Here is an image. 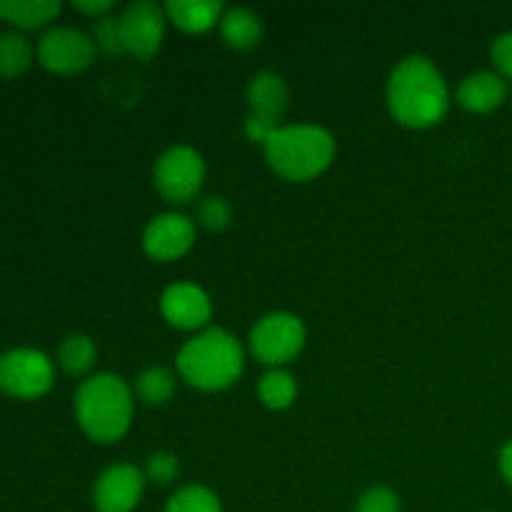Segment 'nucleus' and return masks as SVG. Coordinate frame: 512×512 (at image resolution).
<instances>
[{
	"label": "nucleus",
	"instance_id": "nucleus-19",
	"mask_svg": "<svg viewBox=\"0 0 512 512\" xmlns=\"http://www.w3.org/2000/svg\"><path fill=\"white\" fill-rule=\"evenodd\" d=\"M258 395L263 400L265 408L270 410H285L293 405L295 395H298V385H295V378L285 370L273 368L260 378L258 383Z\"/></svg>",
	"mask_w": 512,
	"mask_h": 512
},
{
	"label": "nucleus",
	"instance_id": "nucleus-28",
	"mask_svg": "<svg viewBox=\"0 0 512 512\" xmlns=\"http://www.w3.org/2000/svg\"><path fill=\"white\" fill-rule=\"evenodd\" d=\"M73 8L78 10V13L95 15V18H103V15L110 13L113 3H110V0H75Z\"/></svg>",
	"mask_w": 512,
	"mask_h": 512
},
{
	"label": "nucleus",
	"instance_id": "nucleus-17",
	"mask_svg": "<svg viewBox=\"0 0 512 512\" xmlns=\"http://www.w3.org/2000/svg\"><path fill=\"white\" fill-rule=\"evenodd\" d=\"M58 13V0H0V20L23 30L43 28Z\"/></svg>",
	"mask_w": 512,
	"mask_h": 512
},
{
	"label": "nucleus",
	"instance_id": "nucleus-18",
	"mask_svg": "<svg viewBox=\"0 0 512 512\" xmlns=\"http://www.w3.org/2000/svg\"><path fill=\"white\" fill-rule=\"evenodd\" d=\"M33 63V48L20 33H0V78H18Z\"/></svg>",
	"mask_w": 512,
	"mask_h": 512
},
{
	"label": "nucleus",
	"instance_id": "nucleus-16",
	"mask_svg": "<svg viewBox=\"0 0 512 512\" xmlns=\"http://www.w3.org/2000/svg\"><path fill=\"white\" fill-rule=\"evenodd\" d=\"M220 35L235 50H250L263 40V20L250 8H230L220 18Z\"/></svg>",
	"mask_w": 512,
	"mask_h": 512
},
{
	"label": "nucleus",
	"instance_id": "nucleus-27",
	"mask_svg": "<svg viewBox=\"0 0 512 512\" xmlns=\"http://www.w3.org/2000/svg\"><path fill=\"white\" fill-rule=\"evenodd\" d=\"M493 63L498 68L500 78L512 80V30L495 38L493 43Z\"/></svg>",
	"mask_w": 512,
	"mask_h": 512
},
{
	"label": "nucleus",
	"instance_id": "nucleus-21",
	"mask_svg": "<svg viewBox=\"0 0 512 512\" xmlns=\"http://www.w3.org/2000/svg\"><path fill=\"white\" fill-rule=\"evenodd\" d=\"M138 398L148 405H163L173 398L175 393V378L170 370L165 368H148L138 375Z\"/></svg>",
	"mask_w": 512,
	"mask_h": 512
},
{
	"label": "nucleus",
	"instance_id": "nucleus-11",
	"mask_svg": "<svg viewBox=\"0 0 512 512\" xmlns=\"http://www.w3.org/2000/svg\"><path fill=\"white\" fill-rule=\"evenodd\" d=\"M195 225L180 213L155 215L143 233V250L153 260H178L193 248Z\"/></svg>",
	"mask_w": 512,
	"mask_h": 512
},
{
	"label": "nucleus",
	"instance_id": "nucleus-2",
	"mask_svg": "<svg viewBox=\"0 0 512 512\" xmlns=\"http://www.w3.org/2000/svg\"><path fill=\"white\" fill-rule=\"evenodd\" d=\"M75 420L93 443L113 445L123 440L133 420V393L123 378L98 373L75 393Z\"/></svg>",
	"mask_w": 512,
	"mask_h": 512
},
{
	"label": "nucleus",
	"instance_id": "nucleus-15",
	"mask_svg": "<svg viewBox=\"0 0 512 512\" xmlns=\"http://www.w3.org/2000/svg\"><path fill=\"white\" fill-rule=\"evenodd\" d=\"M223 3L218 0H170L165 5V15L185 33H205L213 25H220Z\"/></svg>",
	"mask_w": 512,
	"mask_h": 512
},
{
	"label": "nucleus",
	"instance_id": "nucleus-1",
	"mask_svg": "<svg viewBox=\"0 0 512 512\" xmlns=\"http://www.w3.org/2000/svg\"><path fill=\"white\" fill-rule=\"evenodd\" d=\"M388 108L405 128H430L445 118L450 93L443 73L423 55L395 65L388 80Z\"/></svg>",
	"mask_w": 512,
	"mask_h": 512
},
{
	"label": "nucleus",
	"instance_id": "nucleus-29",
	"mask_svg": "<svg viewBox=\"0 0 512 512\" xmlns=\"http://www.w3.org/2000/svg\"><path fill=\"white\" fill-rule=\"evenodd\" d=\"M498 465H500V473H503V478L512 485V440H508V443L503 445V450H500Z\"/></svg>",
	"mask_w": 512,
	"mask_h": 512
},
{
	"label": "nucleus",
	"instance_id": "nucleus-9",
	"mask_svg": "<svg viewBox=\"0 0 512 512\" xmlns=\"http://www.w3.org/2000/svg\"><path fill=\"white\" fill-rule=\"evenodd\" d=\"M95 58V43L75 28H50L38 40V60L45 70L73 75L88 68Z\"/></svg>",
	"mask_w": 512,
	"mask_h": 512
},
{
	"label": "nucleus",
	"instance_id": "nucleus-25",
	"mask_svg": "<svg viewBox=\"0 0 512 512\" xmlns=\"http://www.w3.org/2000/svg\"><path fill=\"white\" fill-rule=\"evenodd\" d=\"M180 463L173 453H153L145 465V478L155 485H168L173 483L178 475Z\"/></svg>",
	"mask_w": 512,
	"mask_h": 512
},
{
	"label": "nucleus",
	"instance_id": "nucleus-23",
	"mask_svg": "<svg viewBox=\"0 0 512 512\" xmlns=\"http://www.w3.org/2000/svg\"><path fill=\"white\" fill-rule=\"evenodd\" d=\"M230 218H233V210H230V205L225 203V198H215L213 195V198H205L203 203H200L198 220L203 228L218 233V230L228 228Z\"/></svg>",
	"mask_w": 512,
	"mask_h": 512
},
{
	"label": "nucleus",
	"instance_id": "nucleus-22",
	"mask_svg": "<svg viewBox=\"0 0 512 512\" xmlns=\"http://www.w3.org/2000/svg\"><path fill=\"white\" fill-rule=\"evenodd\" d=\"M163 512H223V505L205 485H185L168 500Z\"/></svg>",
	"mask_w": 512,
	"mask_h": 512
},
{
	"label": "nucleus",
	"instance_id": "nucleus-10",
	"mask_svg": "<svg viewBox=\"0 0 512 512\" xmlns=\"http://www.w3.org/2000/svg\"><path fill=\"white\" fill-rule=\"evenodd\" d=\"M118 18L125 53L143 60L158 53L165 35V18H168L165 8L150 0H138V3H130Z\"/></svg>",
	"mask_w": 512,
	"mask_h": 512
},
{
	"label": "nucleus",
	"instance_id": "nucleus-8",
	"mask_svg": "<svg viewBox=\"0 0 512 512\" xmlns=\"http://www.w3.org/2000/svg\"><path fill=\"white\" fill-rule=\"evenodd\" d=\"M158 193L170 203H188L200 193L205 180V160L198 150L188 145H175L165 150L153 170Z\"/></svg>",
	"mask_w": 512,
	"mask_h": 512
},
{
	"label": "nucleus",
	"instance_id": "nucleus-3",
	"mask_svg": "<svg viewBox=\"0 0 512 512\" xmlns=\"http://www.w3.org/2000/svg\"><path fill=\"white\" fill-rule=\"evenodd\" d=\"M263 145L270 168L290 183L318 178L335 158V138L320 125H280Z\"/></svg>",
	"mask_w": 512,
	"mask_h": 512
},
{
	"label": "nucleus",
	"instance_id": "nucleus-14",
	"mask_svg": "<svg viewBox=\"0 0 512 512\" xmlns=\"http://www.w3.org/2000/svg\"><path fill=\"white\" fill-rule=\"evenodd\" d=\"M508 98V85L498 73H473L460 83L458 100L465 110L470 113H490V110L500 108Z\"/></svg>",
	"mask_w": 512,
	"mask_h": 512
},
{
	"label": "nucleus",
	"instance_id": "nucleus-7",
	"mask_svg": "<svg viewBox=\"0 0 512 512\" xmlns=\"http://www.w3.org/2000/svg\"><path fill=\"white\" fill-rule=\"evenodd\" d=\"M290 90L288 83L278 73L255 75L248 85V118H245V133L255 143H265L275 130L280 128V118L288 110Z\"/></svg>",
	"mask_w": 512,
	"mask_h": 512
},
{
	"label": "nucleus",
	"instance_id": "nucleus-12",
	"mask_svg": "<svg viewBox=\"0 0 512 512\" xmlns=\"http://www.w3.org/2000/svg\"><path fill=\"white\" fill-rule=\"evenodd\" d=\"M143 490L145 478L135 465H113L95 483L93 505L98 512H133Z\"/></svg>",
	"mask_w": 512,
	"mask_h": 512
},
{
	"label": "nucleus",
	"instance_id": "nucleus-4",
	"mask_svg": "<svg viewBox=\"0 0 512 512\" xmlns=\"http://www.w3.org/2000/svg\"><path fill=\"white\" fill-rule=\"evenodd\" d=\"M245 365L243 348L228 330L210 328L188 340L178 353V373L198 390L230 388Z\"/></svg>",
	"mask_w": 512,
	"mask_h": 512
},
{
	"label": "nucleus",
	"instance_id": "nucleus-5",
	"mask_svg": "<svg viewBox=\"0 0 512 512\" xmlns=\"http://www.w3.org/2000/svg\"><path fill=\"white\" fill-rule=\"evenodd\" d=\"M55 380L48 355L35 348H13L0 355V393L15 400H38Z\"/></svg>",
	"mask_w": 512,
	"mask_h": 512
},
{
	"label": "nucleus",
	"instance_id": "nucleus-20",
	"mask_svg": "<svg viewBox=\"0 0 512 512\" xmlns=\"http://www.w3.org/2000/svg\"><path fill=\"white\" fill-rule=\"evenodd\" d=\"M60 365L65 373L70 375H83L93 368L95 363V343L83 333H73L60 343L58 350Z\"/></svg>",
	"mask_w": 512,
	"mask_h": 512
},
{
	"label": "nucleus",
	"instance_id": "nucleus-6",
	"mask_svg": "<svg viewBox=\"0 0 512 512\" xmlns=\"http://www.w3.org/2000/svg\"><path fill=\"white\" fill-rule=\"evenodd\" d=\"M305 345V325L298 315L293 313H270L255 323L250 333V350L260 363L270 368L290 363L298 358Z\"/></svg>",
	"mask_w": 512,
	"mask_h": 512
},
{
	"label": "nucleus",
	"instance_id": "nucleus-26",
	"mask_svg": "<svg viewBox=\"0 0 512 512\" xmlns=\"http://www.w3.org/2000/svg\"><path fill=\"white\" fill-rule=\"evenodd\" d=\"M95 43L110 55L125 53L123 35H120V18H113V15L98 18V23H95Z\"/></svg>",
	"mask_w": 512,
	"mask_h": 512
},
{
	"label": "nucleus",
	"instance_id": "nucleus-13",
	"mask_svg": "<svg viewBox=\"0 0 512 512\" xmlns=\"http://www.w3.org/2000/svg\"><path fill=\"white\" fill-rule=\"evenodd\" d=\"M160 313L175 328L198 330L213 315V303L195 283H173L160 298Z\"/></svg>",
	"mask_w": 512,
	"mask_h": 512
},
{
	"label": "nucleus",
	"instance_id": "nucleus-24",
	"mask_svg": "<svg viewBox=\"0 0 512 512\" xmlns=\"http://www.w3.org/2000/svg\"><path fill=\"white\" fill-rule=\"evenodd\" d=\"M355 512H400V498L385 485H378L360 495Z\"/></svg>",
	"mask_w": 512,
	"mask_h": 512
}]
</instances>
